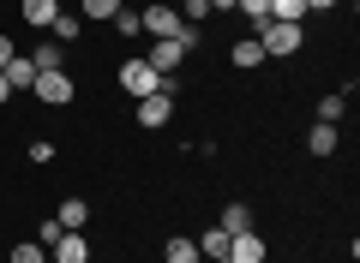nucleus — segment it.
Wrapping results in <instances>:
<instances>
[{"instance_id": "nucleus-3", "label": "nucleus", "mask_w": 360, "mask_h": 263, "mask_svg": "<svg viewBox=\"0 0 360 263\" xmlns=\"http://www.w3.org/2000/svg\"><path fill=\"white\" fill-rule=\"evenodd\" d=\"M139 25L150 30V36H174V42H180V30H186V25H180V13L168 6V0H150V6L139 13Z\"/></svg>"}, {"instance_id": "nucleus-8", "label": "nucleus", "mask_w": 360, "mask_h": 263, "mask_svg": "<svg viewBox=\"0 0 360 263\" xmlns=\"http://www.w3.org/2000/svg\"><path fill=\"white\" fill-rule=\"evenodd\" d=\"M222 263H264V239L252 234V227H246V234H234L229 239V257Z\"/></svg>"}, {"instance_id": "nucleus-26", "label": "nucleus", "mask_w": 360, "mask_h": 263, "mask_svg": "<svg viewBox=\"0 0 360 263\" xmlns=\"http://www.w3.org/2000/svg\"><path fill=\"white\" fill-rule=\"evenodd\" d=\"M13 54H18V48H13V36H0V72H6V60H13Z\"/></svg>"}, {"instance_id": "nucleus-7", "label": "nucleus", "mask_w": 360, "mask_h": 263, "mask_svg": "<svg viewBox=\"0 0 360 263\" xmlns=\"http://www.w3.org/2000/svg\"><path fill=\"white\" fill-rule=\"evenodd\" d=\"M49 263H90V239L84 234H60L49 245Z\"/></svg>"}, {"instance_id": "nucleus-6", "label": "nucleus", "mask_w": 360, "mask_h": 263, "mask_svg": "<svg viewBox=\"0 0 360 263\" xmlns=\"http://www.w3.org/2000/svg\"><path fill=\"white\" fill-rule=\"evenodd\" d=\"M30 90H37V96L49 102V108H66L78 84H72V78H66V72H37V84H30Z\"/></svg>"}, {"instance_id": "nucleus-16", "label": "nucleus", "mask_w": 360, "mask_h": 263, "mask_svg": "<svg viewBox=\"0 0 360 263\" xmlns=\"http://www.w3.org/2000/svg\"><path fill=\"white\" fill-rule=\"evenodd\" d=\"M6 84H13V90H30V84H37V66H30V54H13V60H6Z\"/></svg>"}, {"instance_id": "nucleus-28", "label": "nucleus", "mask_w": 360, "mask_h": 263, "mask_svg": "<svg viewBox=\"0 0 360 263\" xmlns=\"http://www.w3.org/2000/svg\"><path fill=\"white\" fill-rule=\"evenodd\" d=\"M6 102H13V84H6V72H0V108H6Z\"/></svg>"}, {"instance_id": "nucleus-2", "label": "nucleus", "mask_w": 360, "mask_h": 263, "mask_svg": "<svg viewBox=\"0 0 360 263\" xmlns=\"http://www.w3.org/2000/svg\"><path fill=\"white\" fill-rule=\"evenodd\" d=\"M120 90H127L132 102H144V96H156V90H174V78H156L144 60H127L120 66Z\"/></svg>"}, {"instance_id": "nucleus-20", "label": "nucleus", "mask_w": 360, "mask_h": 263, "mask_svg": "<svg viewBox=\"0 0 360 263\" xmlns=\"http://www.w3.org/2000/svg\"><path fill=\"white\" fill-rule=\"evenodd\" d=\"M270 18H283V25H300V18H307V0H270Z\"/></svg>"}, {"instance_id": "nucleus-14", "label": "nucleus", "mask_w": 360, "mask_h": 263, "mask_svg": "<svg viewBox=\"0 0 360 263\" xmlns=\"http://www.w3.org/2000/svg\"><path fill=\"white\" fill-rule=\"evenodd\" d=\"M229 239H234V234H222V227H205V239H198V257H205V263H222V257H229Z\"/></svg>"}, {"instance_id": "nucleus-12", "label": "nucleus", "mask_w": 360, "mask_h": 263, "mask_svg": "<svg viewBox=\"0 0 360 263\" xmlns=\"http://www.w3.org/2000/svg\"><path fill=\"white\" fill-rule=\"evenodd\" d=\"M162 263H205V257H198V239L193 234H174L162 245Z\"/></svg>"}, {"instance_id": "nucleus-19", "label": "nucleus", "mask_w": 360, "mask_h": 263, "mask_svg": "<svg viewBox=\"0 0 360 263\" xmlns=\"http://www.w3.org/2000/svg\"><path fill=\"white\" fill-rule=\"evenodd\" d=\"M342 114H348V90H330V96L319 102V120H324V126H336Z\"/></svg>"}, {"instance_id": "nucleus-27", "label": "nucleus", "mask_w": 360, "mask_h": 263, "mask_svg": "<svg viewBox=\"0 0 360 263\" xmlns=\"http://www.w3.org/2000/svg\"><path fill=\"white\" fill-rule=\"evenodd\" d=\"M330 6H342V0H307V13H330Z\"/></svg>"}, {"instance_id": "nucleus-18", "label": "nucleus", "mask_w": 360, "mask_h": 263, "mask_svg": "<svg viewBox=\"0 0 360 263\" xmlns=\"http://www.w3.org/2000/svg\"><path fill=\"white\" fill-rule=\"evenodd\" d=\"M217 227H222V234H246V227H252V203H229Z\"/></svg>"}, {"instance_id": "nucleus-5", "label": "nucleus", "mask_w": 360, "mask_h": 263, "mask_svg": "<svg viewBox=\"0 0 360 263\" xmlns=\"http://www.w3.org/2000/svg\"><path fill=\"white\" fill-rule=\"evenodd\" d=\"M168 120H174V90H156V96L139 102V126L144 132H156V126H168Z\"/></svg>"}, {"instance_id": "nucleus-29", "label": "nucleus", "mask_w": 360, "mask_h": 263, "mask_svg": "<svg viewBox=\"0 0 360 263\" xmlns=\"http://www.w3.org/2000/svg\"><path fill=\"white\" fill-rule=\"evenodd\" d=\"M168 6H174V0H168Z\"/></svg>"}, {"instance_id": "nucleus-4", "label": "nucleus", "mask_w": 360, "mask_h": 263, "mask_svg": "<svg viewBox=\"0 0 360 263\" xmlns=\"http://www.w3.org/2000/svg\"><path fill=\"white\" fill-rule=\"evenodd\" d=\"M180 60H186V48H180L174 36H156V42H150V54H144V66H150L156 78H174V72H180Z\"/></svg>"}, {"instance_id": "nucleus-10", "label": "nucleus", "mask_w": 360, "mask_h": 263, "mask_svg": "<svg viewBox=\"0 0 360 263\" xmlns=\"http://www.w3.org/2000/svg\"><path fill=\"white\" fill-rule=\"evenodd\" d=\"M60 54H66L60 42H54V36H42L37 48H30V66H37V72H66V66H60Z\"/></svg>"}, {"instance_id": "nucleus-13", "label": "nucleus", "mask_w": 360, "mask_h": 263, "mask_svg": "<svg viewBox=\"0 0 360 263\" xmlns=\"http://www.w3.org/2000/svg\"><path fill=\"white\" fill-rule=\"evenodd\" d=\"M336 144H342V132H336V126H324V120L307 132V150H312V156H336Z\"/></svg>"}, {"instance_id": "nucleus-1", "label": "nucleus", "mask_w": 360, "mask_h": 263, "mask_svg": "<svg viewBox=\"0 0 360 263\" xmlns=\"http://www.w3.org/2000/svg\"><path fill=\"white\" fill-rule=\"evenodd\" d=\"M252 36H258V48H264V60H270V54L288 60V54H300V42H307V36H300V25H283V18H264Z\"/></svg>"}, {"instance_id": "nucleus-21", "label": "nucleus", "mask_w": 360, "mask_h": 263, "mask_svg": "<svg viewBox=\"0 0 360 263\" xmlns=\"http://www.w3.org/2000/svg\"><path fill=\"white\" fill-rule=\"evenodd\" d=\"M127 0H78V18H115Z\"/></svg>"}, {"instance_id": "nucleus-23", "label": "nucleus", "mask_w": 360, "mask_h": 263, "mask_svg": "<svg viewBox=\"0 0 360 263\" xmlns=\"http://www.w3.org/2000/svg\"><path fill=\"white\" fill-rule=\"evenodd\" d=\"M115 30H120V36H144V25H139L132 6H120V13H115Z\"/></svg>"}, {"instance_id": "nucleus-25", "label": "nucleus", "mask_w": 360, "mask_h": 263, "mask_svg": "<svg viewBox=\"0 0 360 263\" xmlns=\"http://www.w3.org/2000/svg\"><path fill=\"white\" fill-rule=\"evenodd\" d=\"M30 162L49 168V162H54V144H49V138H37V144H30Z\"/></svg>"}, {"instance_id": "nucleus-9", "label": "nucleus", "mask_w": 360, "mask_h": 263, "mask_svg": "<svg viewBox=\"0 0 360 263\" xmlns=\"http://www.w3.org/2000/svg\"><path fill=\"white\" fill-rule=\"evenodd\" d=\"M54 13H60V0H18V18H25L30 30H49Z\"/></svg>"}, {"instance_id": "nucleus-15", "label": "nucleus", "mask_w": 360, "mask_h": 263, "mask_svg": "<svg viewBox=\"0 0 360 263\" xmlns=\"http://www.w3.org/2000/svg\"><path fill=\"white\" fill-rule=\"evenodd\" d=\"M49 36L60 42V48H66V42H78V36H84V18H78V13H54V25H49Z\"/></svg>"}, {"instance_id": "nucleus-17", "label": "nucleus", "mask_w": 360, "mask_h": 263, "mask_svg": "<svg viewBox=\"0 0 360 263\" xmlns=\"http://www.w3.org/2000/svg\"><path fill=\"white\" fill-rule=\"evenodd\" d=\"M54 222H60L66 234H78V227L90 222V203H84V198H66V203H60V215H54Z\"/></svg>"}, {"instance_id": "nucleus-11", "label": "nucleus", "mask_w": 360, "mask_h": 263, "mask_svg": "<svg viewBox=\"0 0 360 263\" xmlns=\"http://www.w3.org/2000/svg\"><path fill=\"white\" fill-rule=\"evenodd\" d=\"M229 60L240 66V72H258V66H264V48H258V36H240V42L229 48Z\"/></svg>"}, {"instance_id": "nucleus-22", "label": "nucleus", "mask_w": 360, "mask_h": 263, "mask_svg": "<svg viewBox=\"0 0 360 263\" xmlns=\"http://www.w3.org/2000/svg\"><path fill=\"white\" fill-rule=\"evenodd\" d=\"M13 263H49V245L42 239H25V245H13Z\"/></svg>"}, {"instance_id": "nucleus-24", "label": "nucleus", "mask_w": 360, "mask_h": 263, "mask_svg": "<svg viewBox=\"0 0 360 263\" xmlns=\"http://www.w3.org/2000/svg\"><path fill=\"white\" fill-rule=\"evenodd\" d=\"M234 13H246L252 25H264V18H270V0H234Z\"/></svg>"}]
</instances>
